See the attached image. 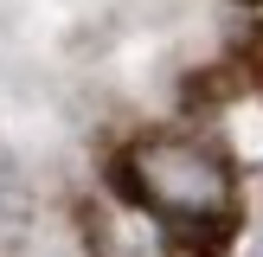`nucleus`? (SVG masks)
<instances>
[{"label": "nucleus", "instance_id": "nucleus-2", "mask_svg": "<svg viewBox=\"0 0 263 257\" xmlns=\"http://www.w3.org/2000/svg\"><path fill=\"white\" fill-rule=\"evenodd\" d=\"M32 212H39L32 180H26V167L0 148V257H13L26 238H32Z\"/></svg>", "mask_w": 263, "mask_h": 257}, {"label": "nucleus", "instance_id": "nucleus-3", "mask_svg": "<svg viewBox=\"0 0 263 257\" xmlns=\"http://www.w3.org/2000/svg\"><path fill=\"white\" fill-rule=\"evenodd\" d=\"M238 7H263V0H238Z\"/></svg>", "mask_w": 263, "mask_h": 257}, {"label": "nucleus", "instance_id": "nucleus-1", "mask_svg": "<svg viewBox=\"0 0 263 257\" xmlns=\"http://www.w3.org/2000/svg\"><path fill=\"white\" fill-rule=\"evenodd\" d=\"M109 193L135 206L174 257H218L238 238L244 187L231 154L199 128H141L109 154Z\"/></svg>", "mask_w": 263, "mask_h": 257}]
</instances>
